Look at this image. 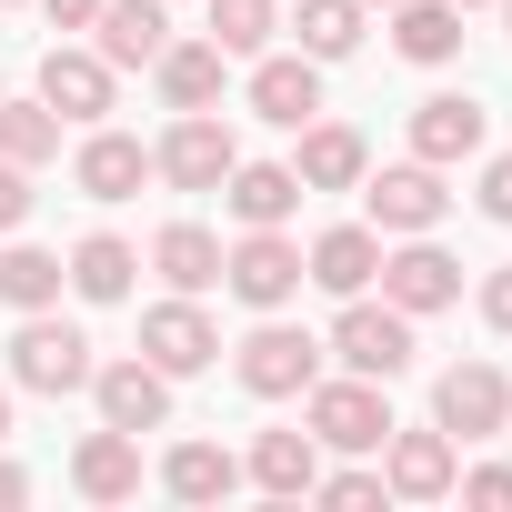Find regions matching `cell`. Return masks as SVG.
I'll return each mask as SVG.
<instances>
[{
	"label": "cell",
	"mask_w": 512,
	"mask_h": 512,
	"mask_svg": "<svg viewBox=\"0 0 512 512\" xmlns=\"http://www.w3.org/2000/svg\"><path fill=\"white\" fill-rule=\"evenodd\" d=\"M131 272H141V251H131L121 231H91V241L71 251V292H81V302H131Z\"/></svg>",
	"instance_id": "cell-27"
},
{
	"label": "cell",
	"mask_w": 512,
	"mask_h": 512,
	"mask_svg": "<svg viewBox=\"0 0 512 512\" xmlns=\"http://www.w3.org/2000/svg\"><path fill=\"white\" fill-rule=\"evenodd\" d=\"M292 171H302V191H362V171H372V141L352 131V121H302V151H292Z\"/></svg>",
	"instance_id": "cell-16"
},
{
	"label": "cell",
	"mask_w": 512,
	"mask_h": 512,
	"mask_svg": "<svg viewBox=\"0 0 512 512\" xmlns=\"http://www.w3.org/2000/svg\"><path fill=\"white\" fill-rule=\"evenodd\" d=\"M372 272H382V231H372V221H342V231H322V241L302 251V282H322L332 302L372 292Z\"/></svg>",
	"instance_id": "cell-17"
},
{
	"label": "cell",
	"mask_w": 512,
	"mask_h": 512,
	"mask_svg": "<svg viewBox=\"0 0 512 512\" xmlns=\"http://www.w3.org/2000/svg\"><path fill=\"white\" fill-rule=\"evenodd\" d=\"M111 81H121V71H111L101 51H81V41H51V51H41V101H51L61 121H81V131L111 121Z\"/></svg>",
	"instance_id": "cell-12"
},
{
	"label": "cell",
	"mask_w": 512,
	"mask_h": 512,
	"mask_svg": "<svg viewBox=\"0 0 512 512\" xmlns=\"http://www.w3.org/2000/svg\"><path fill=\"white\" fill-rule=\"evenodd\" d=\"M392 51L422 61V71H442L462 51V11H452V0H392Z\"/></svg>",
	"instance_id": "cell-24"
},
{
	"label": "cell",
	"mask_w": 512,
	"mask_h": 512,
	"mask_svg": "<svg viewBox=\"0 0 512 512\" xmlns=\"http://www.w3.org/2000/svg\"><path fill=\"white\" fill-rule=\"evenodd\" d=\"M61 282H71L61 251H31V241L0 251V302H11V312H51V302H61Z\"/></svg>",
	"instance_id": "cell-28"
},
{
	"label": "cell",
	"mask_w": 512,
	"mask_h": 512,
	"mask_svg": "<svg viewBox=\"0 0 512 512\" xmlns=\"http://www.w3.org/2000/svg\"><path fill=\"white\" fill-rule=\"evenodd\" d=\"M161 492H171V502H231V492H241V462H231L221 442H171Z\"/></svg>",
	"instance_id": "cell-25"
},
{
	"label": "cell",
	"mask_w": 512,
	"mask_h": 512,
	"mask_svg": "<svg viewBox=\"0 0 512 512\" xmlns=\"http://www.w3.org/2000/svg\"><path fill=\"white\" fill-rule=\"evenodd\" d=\"M221 71H231L221 41H161V61H151V81H161L171 111H211L221 101Z\"/></svg>",
	"instance_id": "cell-21"
},
{
	"label": "cell",
	"mask_w": 512,
	"mask_h": 512,
	"mask_svg": "<svg viewBox=\"0 0 512 512\" xmlns=\"http://www.w3.org/2000/svg\"><path fill=\"white\" fill-rule=\"evenodd\" d=\"M292 31H302L312 61H352V51H362V0H302Z\"/></svg>",
	"instance_id": "cell-30"
},
{
	"label": "cell",
	"mask_w": 512,
	"mask_h": 512,
	"mask_svg": "<svg viewBox=\"0 0 512 512\" xmlns=\"http://www.w3.org/2000/svg\"><path fill=\"white\" fill-rule=\"evenodd\" d=\"M452 492L482 512H512V462H472V472H452Z\"/></svg>",
	"instance_id": "cell-33"
},
{
	"label": "cell",
	"mask_w": 512,
	"mask_h": 512,
	"mask_svg": "<svg viewBox=\"0 0 512 512\" xmlns=\"http://www.w3.org/2000/svg\"><path fill=\"white\" fill-rule=\"evenodd\" d=\"M432 422H442L452 442L512 432V382H502V362H452V372L432 382Z\"/></svg>",
	"instance_id": "cell-8"
},
{
	"label": "cell",
	"mask_w": 512,
	"mask_h": 512,
	"mask_svg": "<svg viewBox=\"0 0 512 512\" xmlns=\"http://www.w3.org/2000/svg\"><path fill=\"white\" fill-rule=\"evenodd\" d=\"M502 21H512V0H502Z\"/></svg>",
	"instance_id": "cell-42"
},
{
	"label": "cell",
	"mask_w": 512,
	"mask_h": 512,
	"mask_svg": "<svg viewBox=\"0 0 512 512\" xmlns=\"http://www.w3.org/2000/svg\"><path fill=\"white\" fill-rule=\"evenodd\" d=\"M21 502H31V472H21V462H0V512H21Z\"/></svg>",
	"instance_id": "cell-38"
},
{
	"label": "cell",
	"mask_w": 512,
	"mask_h": 512,
	"mask_svg": "<svg viewBox=\"0 0 512 512\" xmlns=\"http://www.w3.org/2000/svg\"><path fill=\"white\" fill-rule=\"evenodd\" d=\"M272 31H282L272 0H211V41H221L231 61H262V51H272Z\"/></svg>",
	"instance_id": "cell-31"
},
{
	"label": "cell",
	"mask_w": 512,
	"mask_h": 512,
	"mask_svg": "<svg viewBox=\"0 0 512 512\" xmlns=\"http://www.w3.org/2000/svg\"><path fill=\"white\" fill-rule=\"evenodd\" d=\"M11 382L21 392H91V342L71 332V322H51V312H21V332H11Z\"/></svg>",
	"instance_id": "cell-5"
},
{
	"label": "cell",
	"mask_w": 512,
	"mask_h": 512,
	"mask_svg": "<svg viewBox=\"0 0 512 512\" xmlns=\"http://www.w3.org/2000/svg\"><path fill=\"white\" fill-rule=\"evenodd\" d=\"M312 502H332V512H372V502H382V472H362V462H352V472H322Z\"/></svg>",
	"instance_id": "cell-32"
},
{
	"label": "cell",
	"mask_w": 512,
	"mask_h": 512,
	"mask_svg": "<svg viewBox=\"0 0 512 512\" xmlns=\"http://www.w3.org/2000/svg\"><path fill=\"white\" fill-rule=\"evenodd\" d=\"M41 11H51V31H91V21H101V0H41Z\"/></svg>",
	"instance_id": "cell-37"
},
{
	"label": "cell",
	"mask_w": 512,
	"mask_h": 512,
	"mask_svg": "<svg viewBox=\"0 0 512 512\" xmlns=\"http://www.w3.org/2000/svg\"><path fill=\"white\" fill-rule=\"evenodd\" d=\"M482 322H492V332H512V262L482 282Z\"/></svg>",
	"instance_id": "cell-36"
},
{
	"label": "cell",
	"mask_w": 512,
	"mask_h": 512,
	"mask_svg": "<svg viewBox=\"0 0 512 512\" xmlns=\"http://www.w3.org/2000/svg\"><path fill=\"white\" fill-rule=\"evenodd\" d=\"M482 101L472 91H432L422 111H412V161H432V171H452V161H472L482 151Z\"/></svg>",
	"instance_id": "cell-15"
},
{
	"label": "cell",
	"mask_w": 512,
	"mask_h": 512,
	"mask_svg": "<svg viewBox=\"0 0 512 512\" xmlns=\"http://www.w3.org/2000/svg\"><path fill=\"white\" fill-rule=\"evenodd\" d=\"M71 482H81V502H131L141 492V432H91L81 452H71Z\"/></svg>",
	"instance_id": "cell-22"
},
{
	"label": "cell",
	"mask_w": 512,
	"mask_h": 512,
	"mask_svg": "<svg viewBox=\"0 0 512 512\" xmlns=\"http://www.w3.org/2000/svg\"><path fill=\"white\" fill-rule=\"evenodd\" d=\"M452 11H482V0H452Z\"/></svg>",
	"instance_id": "cell-40"
},
{
	"label": "cell",
	"mask_w": 512,
	"mask_h": 512,
	"mask_svg": "<svg viewBox=\"0 0 512 512\" xmlns=\"http://www.w3.org/2000/svg\"><path fill=\"white\" fill-rule=\"evenodd\" d=\"M362 11H392V0H362Z\"/></svg>",
	"instance_id": "cell-41"
},
{
	"label": "cell",
	"mask_w": 512,
	"mask_h": 512,
	"mask_svg": "<svg viewBox=\"0 0 512 512\" xmlns=\"http://www.w3.org/2000/svg\"><path fill=\"white\" fill-rule=\"evenodd\" d=\"M151 272H161L171 292H211V282H221V241H211L201 221H171V231L151 241Z\"/></svg>",
	"instance_id": "cell-26"
},
{
	"label": "cell",
	"mask_w": 512,
	"mask_h": 512,
	"mask_svg": "<svg viewBox=\"0 0 512 512\" xmlns=\"http://www.w3.org/2000/svg\"><path fill=\"white\" fill-rule=\"evenodd\" d=\"M251 111H262L272 131H302L322 111V61L312 51H262L251 61Z\"/></svg>",
	"instance_id": "cell-14"
},
{
	"label": "cell",
	"mask_w": 512,
	"mask_h": 512,
	"mask_svg": "<svg viewBox=\"0 0 512 512\" xmlns=\"http://www.w3.org/2000/svg\"><path fill=\"white\" fill-rule=\"evenodd\" d=\"M342 372H362V382H392V372H412V312H392V302H342V322H332V342H322Z\"/></svg>",
	"instance_id": "cell-1"
},
{
	"label": "cell",
	"mask_w": 512,
	"mask_h": 512,
	"mask_svg": "<svg viewBox=\"0 0 512 512\" xmlns=\"http://www.w3.org/2000/svg\"><path fill=\"white\" fill-rule=\"evenodd\" d=\"M71 181H81L91 201H131V191L151 181V151H141L131 131H111V121H91V141H81V161H71Z\"/></svg>",
	"instance_id": "cell-20"
},
{
	"label": "cell",
	"mask_w": 512,
	"mask_h": 512,
	"mask_svg": "<svg viewBox=\"0 0 512 512\" xmlns=\"http://www.w3.org/2000/svg\"><path fill=\"white\" fill-rule=\"evenodd\" d=\"M482 211H492V221H512V151H502V161H482Z\"/></svg>",
	"instance_id": "cell-35"
},
{
	"label": "cell",
	"mask_w": 512,
	"mask_h": 512,
	"mask_svg": "<svg viewBox=\"0 0 512 512\" xmlns=\"http://www.w3.org/2000/svg\"><path fill=\"white\" fill-rule=\"evenodd\" d=\"M51 151H61V111H51V101H0V161L41 171Z\"/></svg>",
	"instance_id": "cell-29"
},
{
	"label": "cell",
	"mask_w": 512,
	"mask_h": 512,
	"mask_svg": "<svg viewBox=\"0 0 512 512\" xmlns=\"http://www.w3.org/2000/svg\"><path fill=\"white\" fill-rule=\"evenodd\" d=\"M91 402L111 432H161L171 422V372H151L141 352L131 362H91Z\"/></svg>",
	"instance_id": "cell-13"
},
{
	"label": "cell",
	"mask_w": 512,
	"mask_h": 512,
	"mask_svg": "<svg viewBox=\"0 0 512 512\" xmlns=\"http://www.w3.org/2000/svg\"><path fill=\"white\" fill-rule=\"evenodd\" d=\"M141 362H151V372H171V382L221 362V332H211L201 292H171V302H151V312H141Z\"/></svg>",
	"instance_id": "cell-10"
},
{
	"label": "cell",
	"mask_w": 512,
	"mask_h": 512,
	"mask_svg": "<svg viewBox=\"0 0 512 512\" xmlns=\"http://www.w3.org/2000/svg\"><path fill=\"white\" fill-rule=\"evenodd\" d=\"M372 282H382V302H392V312H412V322L462 302V262H452L432 231H412L402 251H382V272H372Z\"/></svg>",
	"instance_id": "cell-9"
},
{
	"label": "cell",
	"mask_w": 512,
	"mask_h": 512,
	"mask_svg": "<svg viewBox=\"0 0 512 512\" xmlns=\"http://www.w3.org/2000/svg\"><path fill=\"white\" fill-rule=\"evenodd\" d=\"M362 201H372V231L382 241H412V231H442L452 191L432 161H392V171H362Z\"/></svg>",
	"instance_id": "cell-7"
},
{
	"label": "cell",
	"mask_w": 512,
	"mask_h": 512,
	"mask_svg": "<svg viewBox=\"0 0 512 512\" xmlns=\"http://www.w3.org/2000/svg\"><path fill=\"white\" fill-rule=\"evenodd\" d=\"M231 161H241V141H231V121H211V111H181V121L151 141V171H161L171 191H221Z\"/></svg>",
	"instance_id": "cell-6"
},
{
	"label": "cell",
	"mask_w": 512,
	"mask_h": 512,
	"mask_svg": "<svg viewBox=\"0 0 512 512\" xmlns=\"http://www.w3.org/2000/svg\"><path fill=\"white\" fill-rule=\"evenodd\" d=\"M0 442H11V382H0Z\"/></svg>",
	"instance_id": "cell-39"
},
{
	"label": "cell",
	"mask_w": 512,
	"mask_h": 512,
	"mask_svg": "<svg viewBox=\"0 0 512 512\" xmlns=\"http://www.w3.org/2000/svg\"><path fill=\"white\" fill-rule=\"evenodd\" d=\"M302 422H312L322 452H382V442H392V402H382V382H362V372L312 382V392H302Z\"/></svg>",
	"instance_id": "cell-2"
},
{
	"label": "cell",
	"mask_w": 512,
	"mask_h": 512,
	"mask_svg": "<svg viewBox=\"0 0 512 512\" xmlns=\"http://www.w3.org/2000/svg\"><path fill=\"white\" fill-rule=\"evenodd\" d=\"M221 292L251 302V312H292L302 302V241L292 231H241L221 251Z\"/></svg>",
	"instance_id": "cell-4"
},
{
	"label": "cell",
	"mask_w": 512,
	"mask_h": 512,
	"mask_svg": "<svg viewBox=\"0 0 512 512\" xmlns=\"http://www.w3.org/2000/svg\"><path fill=\"white\" fill-rule=\"evenodd\" d=\"M161 41H171V11H161V0H101V21H91V51H101L111 71H151Z\"/></svg>",
	"instance_id": "cell-19"
},
{
	"label": "cell",
	"mask_w": 512,
	"mask_h": 512,
	"mask_svg": "<svg viewBox=\"0 0 512 512\" xmlns=\"http://www.w3.org/2000/svg\"><path fill=\"white\" fill-rule=\"evenodd\" d=\"M221 201H231L241 231H282V221L302 211V171H292V161H231Z\"/></svg>",
	"instance_id": "cell-18"
},
{
	"label": "cell",
	"mask_w": 512,
	"mask_h": 512,
	"mask_svg": "<svg viewBox=\"0 0 512 512\" xmlns=\"http://www.w3.org/2000/svg\"><path fill=\"white\" fill-rule=\"evenodd\" d=\"M231 372H241V392H251V402H292V392H312V382H322V342H312V332H292L282 312H262V332L231 352Z\"/></svg>",
	"instance_id": "cell-3"
},
{
	"label": "cell",
	"mask_w": 512,
	"mask_h": 512,
	"mask_svg": "<svg viewBox=\"0 0 512 512\" xmlns=\"http://www.w3.org/2000/svg\"><path fill=\"white\" fill-rule=\"evenodd\" d=\"M452 472H462V442L442 422H422V432L392 422V442H382V492L392 502H452Z\"/></svg>",
	"instance_id": "cell-11"
},
{
	"label": "cell",
	"mask_w": 512,
	"mask_h": 512,
	"mask_svg": "<svg viewBox=\"0 0 512 512\" xmlns=\"http://www.w3.org/2000/svg\"><path fill=\"white\" fill-rule=\"evenodd\" d=\"M241 472L262 482L272 502H312V482H322V442H312V432H262Z\"/></svg>",
	"instance_id": "cell-23"
},
{
	"label": "cell",
	"mask_w": 512,
	"mask_h": 512,
	"mask_svg": "<svg viewBox=\"0 0 512 512\" xmlns=\"http://www.w3.org/2000/svg\"><path fill=\"white\" fill-rule=\"evenodd\" d=\"M21 221H31V171L0 161V231H21Z\"/></svg>",
	"instance_id": "cell-34"
}]
</instances>
